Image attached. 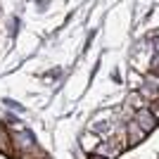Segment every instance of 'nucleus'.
I'll use <instances>...</instances> for the list:
<instances>
[{"mask_svg": "<svg viewBox=\"0 0 159 159\" xmlns=\"http://www.w3.org/2000/svg\"><path fill=\"white\" fill-rule=\"evenodd\" d=\"M140 95L147 100V102H152V100L159 98V76H154V74H150L143 83H140Z\"/></svg>", "mask_w": 159, "mask_h": 159, "instance_id": "1", "label": "nucleus"}, {"mask_svg": "<svg viewBox=\"0 0 159 159\" xmlns=\"http://www.w3.org/2000/svg\"><path fill=\"white\" fill-rule=\"evenodd\" d=\"M133 121H135V124H138L145 133H152L154 128H157V124H159V121L152 116V112H150V109H138V112H135V116H133Z\"/></svg>", "mask_w": 159, "mask_h": 159, "instance_id": "2", "label": "nucleus"}, {"mask_svg": "<svg viewBox=\"0 0 159 159\" xmlns=\"http://www.w3.org/2000/svg\"><path fill=\"white\" fill-rule=\"evenodd\" d=\"M145 138H147V133L143 131L135 121H131V124H128V128H126V145H128V147H135V145H140Z\"/></svg>", "mask_w": 159, "mask_h": 159, "instance_id": "3", "label": "nucleus"}, {"mask_svg": "<svg viewBox=\"0 0 159 159\" xmlns=\"http://www.w3.org/2000/svg\"><path fill=\"white\" fill-rule=\"evenodd\" d=\"M119 152H121L119 138H112V140H107V143H100V147H98V154H105L107 159L116 157V154H119Z\"/></svg>", "mask_w": 159, "mask_h": 159, "instance_id": "4", "label": "nucleus"}, {"mask_svg": "<svg viewBox=\"0 0 159 159\" xmlns=\"http://www.w3.org/2000/svg\"><path fill=\"white\" fill-rule=\"evenodd\" d=\"M33 145V138L29 133H12V147L14 152H26V147Z\"/></svg>", "mask_w": 159, "mask_h": 159, "instance_id": "5", "label": "nucleus"}, {"mask_svg": "<svg viewBox=\"0 0 159 159\" xmlns=\"http://www.w3.org/2000/svg\"><path fill=\"white\" fill-rule=\"evenodd\" d=\"M81 143H83V147H86L88 152H98V147H100V143H102V140H100L95 133H83Z\"/></svg>", "mask_w": 159, "mask_h": 159, "instance_id": "6", "label": "nucleus"}, {"mask_svg": "<svg viewBox=\"0 0 159 159\" xmlns=\"http://www.w3.org/2000/svg\"><path fill=\"white\" fill-rule=\"evenodd\" d=\"M0 152H14V147H12V135H10V131L7 128H0Z\"/></svg>", "mask_w": 159, "mask_h": 159, "instance_id": "7", "label": "nucleus"}, {"mask_svg": "<svg viewBox=\"0 0 159 159\" xmlns=\"http://www.w3.org/2000/svg\"><path fill=\"white\" fill-rule=\"evenodd\" d=\"M143 105H145V98H143L140 93H131V95H128V107H133L135 112L143 109Z\"/></svg>", "mask_w": 159, "mask_h": 159, "instance_id": "8", "label": "nucleus"}, {"mask_svg": "<svg viewBox=\"0 0 159 159\" xmlns=\"http://www.w3.org/2000/svg\"><path fill=\"white\" fill-rule=\"evenodd\" d=\"M147 109H150V112H152V116L159 121V98L152 100V102H147Z\"/></svg>", "mask_w": 159, "mask_h": 159, "instance_id": "9", "label": "nucleus"}, {"mask_svg": "<svg viewBox=\"0 0 159 159\" xmlns=\"http://www.w3.org/2000/svg\"><path fill=\"white\" fill-rule=\"evenodd\" d=\"M150 71H152L154 76H159V55H157V57L152 60V64H150Z\"/></svg>", "mask_w": 159, "mask_h": 159, "instance_id": "10", "label": "nucleus"}, {"mask_svg": "<svg viewBox=\"0 0 159 159\" xmlns=\"http://www.w3.org/2000/svg\"><path fill=\"white\" fill-rule=\"evenodd\" d=\"M88 159H107V157H105V154H98V152H93V154H90Z\"/></svg>", "mask_w": 159, "mask_h": 159, "instance_id": "11", "label": "nucleus"}]
</instances>
